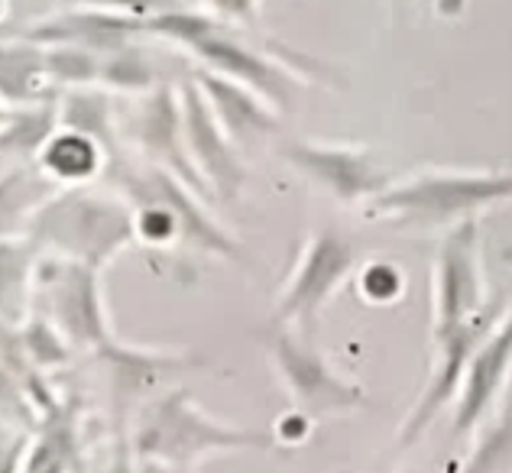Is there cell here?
Wrapping results in <instances>:
<instances>
[{"label":"cell","instance_id":"obj_1","mask_svg":"<svg viewBox=\"0 0 512 473\" xmlns=\"http://www.w3.org/2000/svg\"><path fill=\"white\" fill-rule=\"evenodd\" d=\"M104 175L114 182V192L130 201L133 234L143 247L169 250L175 243H182L188 250L221 256V260H240L244 256L240 243L201 205V195L192 192L182 179H175L172 172L146 159L117 156L107 162Z\"/></svg>","mask_w":512,"mask_h":473},{"label":"cell","instance_id":"obj_2","mask_svg":"<svg viewBox=\"0 0 512 473\" xmlns=\"http://www.w3.org/2000/svg\"><path fill=\"white\" fill-rule=\"evenodd\" d=\"M146 36L166 39V43L185 49L195 56L198 69L218 72L256 91L266 104H273L279 114L292 111L299 98V78L282 69L266 52L247 46L231 26L214 13H201L192 7H169L146 20Z\"/></svg>","mask_w":512,"mask_h":473},{"label":"cell","instance_id":"obj_3","mask_svg":"<svg viewBox=\"0 0 512 473\" xmlns=\"http://www.w3.org/2000/svg\"><path fill=\"white\" fill-rule=\"evenodd\" d=\"M26 237L49 256L85 263L101 273L137 243L130 201L117 192H98L94 185L59 188L33 214Z\"/></svg>","mask_w":512,"mask_h":473},{"label":"cell","instance_id":"obj_4","mask_svg":"<svg viewBox=\"0 0 512 473\" xmlns=\"http://www.w3.org/2000/svg\"><path fill=\"white\" fill-rule=\"evenodd\" d=\"M273 435L253 428H237L208 415L188 389H169L140 412L130 435V451L137 461H153L179 470H195L214 454L269 451Z\"/></svg>","mask_w":512,"mask_h":473},{"label":"cell","instance_id":"obj_5","mask_svg":"<svg viewBox=\"0 0 512 473\" xmlns=\"http://www.w3.org/2000/svg\"><path fill=\"white\" fill-rule=\"evenodd\" d=\"M503 201H512V172L425 169L376 195L367 214L402 227H454Z\"/></svg>","mask_w":512,"mask_h":473},{"label":"cell","instance_id":"obj_6","mask_svg":"<svg viewBox=\"0 0 512 473\" xmlns=\"http://www.w3.org/2000/svg\"><path fill=\"white\" fill-rule=\"evenodd\" d=\"M33 312L43 315L69 341L72 350H91L101 357L114 344H120L114 337L111 318H107L101 269H91L85 263L43 253L36 269Z\"/></svg>","mask_w":512,"mask_h":473},{"label":"cell","instance_id":"obj_7","mask_svg":"<svg viewBox=\"0 0 512 473\" xmlns=\"http://www.w3.org/2000/svg\"><path fill=\"white\" fill-rule=\"evenodd\" d=\"M357 266V247L338 227H321L308 234L299 256L289 269L286 282L276 299V324L299 331L308 341H315L321 312L344 289Z\"/></svg>","mask_w":512,"mask_h":473},{"label":"cell","instance_id":"obj_8","mask_svg":"<svg viewBox=\"0 0 512 473\" xmlns=\"http://www.w3.org/2000/svg\"><path fill=\"white\" fill-rule=\"evenodd\" d=\"M266 350L279 380L289 389L295 409L308 418L344 415L367 402V393L334 370L331 360L315 347V341H308L286 324L273 321V328L266 331Z\"/></svg>","mask_w":512,"mask_h":473},{"label":"cell","instance_id":"obj_9","mask_svg":"<svg viewBox=\"0 0 512 473\" xmlns=\"http://www.w3.org/2000/svg\"><path fill=\"white\" fill-rule=\"evenodd\" d=\"M487 286L480 266V227L477 221H461L448 227L435 256V318L431 337L464 328L467 321L487 312Z\"/></svg>","mask_w":512,"mask_h":473},{"label":"cell","instance_id":"obj_10","mask_svg":"<svg viewBox=\"0 0 512 473\" xmlns=\"http://www.w3.org/2000/svg\"><path fill=\"white\" fill-rule=\"evenodd\" d=\"M289 166H295L312 185H318L321 192H328L331 198L344 201V205H360L386 192L389 172L383 169V162L376 159V153L363 150V146H338V143H308L295 140L282 146Z\"/></svg>","mask_w":512,"mask_h":473},{"label":"cell","instance_id":"obj_11","mask_svg":"<svg viewBox=\"0 0 512 473\" xmlns=\"http://www.w3.org/2000/svg\"><path fill=\"white\" fill-rule=\"evenodd\" d=\"M179 104H182L185 146H188V156H192V166L201 175V182L208 185L211 198L237 201V195L244 192V182H247L244 159H240V150L231 143V137L221 130L218 117L211 114L205 94H201L192 75L182 78Z\"/></svg>","mask_w":512,"mask_h":473},{"label":"cell","instance_id":"obj_12","mask_svg":"<svg viewBox=\"0 0 512 473\" xmlns=\"http://www.w3.org/2000/svg\"><path fill=\"white\" fill-rule=\"evenodd\" d=\"M127 130H130L133 146L140 150V159L172 172L175 179H182L201 198H211L208 185L201 182V175L192 166V156H188V146H185L179 88L159 85L156 91L143 94L137 111L130 114Z\"/></svg>","mask_w":512,"mask_h":473},{"label":"cell","instance_id":"obj_13","mask_svg":"<svg viewBox=\"0 0 512 473\" xmlns=\"http://www.w3.org/2000/svg\"><path fill=\"white\" fill-rule=\"evenodd\" d=\"M512 380V312L496 321V328L487 334V341L470 357L461 393L454 399V438H464L477 431L503 402L506 386Z\"/></svg>","mask_w":512,"mask_h":473},{"label":"cell","instance_id":"obj_14","mask_svg":"<svg viewBox=\"0 0 512 473\" xmlns=\"http://www.w3.org/2000/svg\"><path fill=\"white\" fill-rule=\"evenodd\" d=\"M39 46H75L88 49L94 56H111V52L137 43V36H146V20L127 17V13L94 10V7H69L33 23L23 33Z\"/></svg>","mask_w":512,"mask_h":473},{"label":"cell","instance_id":"obj_15","mask_svg":"<svg viewBox=\"0 0 512 473\" xmlns=\"http://www.w3.org/2000/svg\"><path fill=\"white\" fill-rule=\"evenodd\" d=\"M192 78L201 88V94H205L211 114L218 117L221 130L231 137L237 150L240 146L247 150V146L263 143L279 130V111L273 104H266L256 91L208 69H195Z\"/></svg>","mask_w":512,"mask_h":473},{"label":"cell","instance_id":"obj_16","mask_svg":"<svg viewBox=\"0 0 512 473\" xmlns=\"http://www.w3.org/2000/svg\"><path fill=\"white\" fill-rule=\"evenodd\" d=\"M107 162H111V156L98 140L69 127H56V133L43 143V150L36 156L39 172L59 188L91 185L107 172Z\"/></svg>","mask_w":512,"mask_h":473},{"label":"cell","instance_id":"obj_17","mask_svg":"<svg viewBox=\"0 0 512 473\" xmlns=\"http://www.w3.org/2000/svg\"><path fill=\"white\" fill-rule=\"evenodd\" d=\"M43 250L20 237H0V321L23 328L36 302V269Z\"/></svg>","mask_w":512,"mask_h":473},{"label":"cell","instance_id":"obj_18","mask_svg":"<svg viewBox=\"0 0 512 473\" xmlns=\"http://www.w3.org/2000/svg\"><path fill=\"white\" fill-rule=\"evenodd\" d=\"M46 46L17 36L0 39V101L7 107H30L49 98Z\"/></svg>","mask_w":512,"mask_h":473},{"label":"cell","instance_id":"obj_19","mask_svg":"<svg viewBox=\"0 0 512 473\" xmlns=\"http://www.w3.org/2000/svg\"><path fill=\"white\" fill-rule=\"evenodd\" d=\"M82 444H78L75 412L56 402L39 418V431L30 438L23 457V473H75Z\"/></svg>","mask_w":512,"mask_h":473},{"label":"cell","instance_id":"obj_20","mask_svg":"<svg viewBox=\"0 0 512 473\" xmlns=\"http://www.w3.org/2000/svg\"><path fill=\"white\" fill-rule=\"evenodd\" d=\"M59 192L36 162H20L0 172V237H20L30 227L33 214Z\"/></svg>","mask_w":512,"mask_h":473},{"label":"cell","instance_id":"obj_21","mask_svg":"<svg viewBox=\"0 0 512 473\" xmlns=\"http://www.w3.org/2000/svg\"><path fill=\"white\" fill-rule=\"evenodd\" d=\"M59 104V127H69L85 133V137L98 140L107 156L117 159V111H114V101L107 88L101 85H88V88H69L62 91Z\"/></svg>","mask_w":512,"mask_h":473},{"label":"cell","instance_id":"obj_22","mask_svg":"<svg viewBox=\"0 0 512 473\" xmlns=\"http://www.w3.org/2000/svg\"><path fill=\"white\" fill-rule=\"evenodd\" d=\"M480 438L461 473H512V393L480 425Z\"/></svg>","mask_w":512,"mask_h":473},{"label":"cell","instance_id":"obj_23","mask_svg":"<svg viewBox=\"0 0 512 473\" xmlns=\"http://www.w3.org/2000/svg\"><path fill=\"white\" fill-rule=\"evenodd\" d=\"M101 88L111 91H124V94H150L159 88L156 81V65L146 52L130 43L124 49L111 52V56L101 59Z\"/></svg>","mask_w":512,"mask_h":473},{"label":"cell","instance_id":"obj_24","mask_svg":"<svg viewBox=\"0 0 512 473\" xmlns=\"http://www.w3.org/2000/svg\"><path fill=\"white\" fill-rule=\"evenodd\" d=\"M46 75L52 91L88 88L101 81V56L75 46H46Z\"/></svg>","mask_w":512,"mask_h":473},{"label":"cell","instance_id":"obj_25","mask_svg":"<svg viewBox=\"0 0 512 473\" xmlns=\"http://www.w3.org/2000/svg\"><path fill=\"white\" fill-rule=\"evenodd\" d=\"M20 334H23L26 360H30V367H36V370L62 367V363L69 360V354H72L69 341H65V337L56 328H52V324L43 315H36V312L26 318Z\"/></svg>","mask_w":512,"mask_h":473},{"label":"cell","instance_id":"obj_26","mask_svg":"<svg viewBox=\"0 0 512 473\" xmlns=\"http://www.w3.org/2000/svg\"><path fill=\"white\" fill-rule=\"evenodd\" d=\"M402 286H406V282H402V273L393 263H370V266H363V273H360V295L376 305L396 302L402 295Z\"/></svg>","mask_w":512,"mask_h":473},{"label":"cell","instance_id":"obj_27","mask_svg":"<svg viewBox=\"0 0 512 473\" xmlns=\"http://www.w3.org/2000/svg\"><path fill=\"white\" fill-rule=\"evenodd\" d=\"M69 7H94V10H111V13L150 20L169 7H179V0H69Z\"/></svg>","mask_w":512,"mask_h":473},{"label":"cell","instance_id":"obj_28","mask_svg":"<svg viewBox=\"0 0 512 473\" xmlns=\"http://www.w3.org/2000/svg\"><path fill=\"white\" fill-rule=\"evenodd\" d=\"M26 448H30V435H23V431H0V473H23Z\"/></svg>","mask_w":512,"mask_h":473},{"label":"cell","instance_id":"obj_29","mask_svg":"<svg viewBox=\"0 0 512 473\" xmlns=\"http://www.w3.org/2000/svg\"><path fill=\"white\" fill-rule=\"evenodd\" d=\"M214 17H221L224 23H240L253 26L256 13H260V0H205Z\"/></svg>","mask_w":512,"mask_h":473},{"label":"cell","instance_id":"obj_30","mask_svg":"<svg viewBox=\"0 0 512 473\" xmlns=\"http://www.w3.org/2000/svg\"><path fill=\"white\" fill-rule=\"evenodd\" d=\"M308 428H312V418H308L305 412H289V415H282L279 418V425H276V435L273 441L279 444H302L308 438Z\"/></svg>","mask_w":512,"mask_h":473},{"label":"cell","instance_id":"obj_31","mask_svg":"<svg viewBox=\"0 0 512 473\" xmlns=\"http://www.w3.org/2000/svg\"><path fill=\"white\" fill-rule=\"evenodd\" d=\"M140 473H192V470H179V467H166V464H153V461H137Z\"/></svg>","mask_w":512,"mask_h":473},{"label":"cell","instance_id":"obj_32","mask_svg":"<svg viewBox=\"0 0 512 473\" xmlns=\"http://www.w3.org/2000/svg\"><path fill=\"white\" fill-rule=\"evenodd\" d=\"M4 17H7V0H0V23H4Z\"/></svg>","mask_w":512,"mask_h":473},{"label":"cell","instance_id":"obj_33","mask_svg":"<svg viewBox=\"0 0 512 473\" xmlns=\"http://www.w3.org/2000/svg\"><path fill=\"white\" fill-rule=\"evenodd\" d=\"M389 4H393V10H399L402 4H406V0H389Z\"/></svg>","mask_w":512,"mask_h":473},{"label":"cell","instance_id":"obj_34","mask_svg":"<svg viewBox=\"0 0 512 473\" xmlns=\"http://www.w3.org/2000/svg\"><path fill=\"white\" fill-rule=\"evenodd\" d=\"M4 36H7V33H4V30H0V39H4Z\"/></svg>","mask_w":512,"mask_h":473},{"label":"cell","instance_id":"obj_35","mask_svg":"<svg viewBox=\"0 0 512 473\" xmlns=\"http://www.w3.org/2000/svg\"><path fill=\"white\" fill-rule=\"evenodd\" d=\"M179 4H185V0H179Z\"/></svg>","mask_w":512,"mask_h":473}]
</instances>
